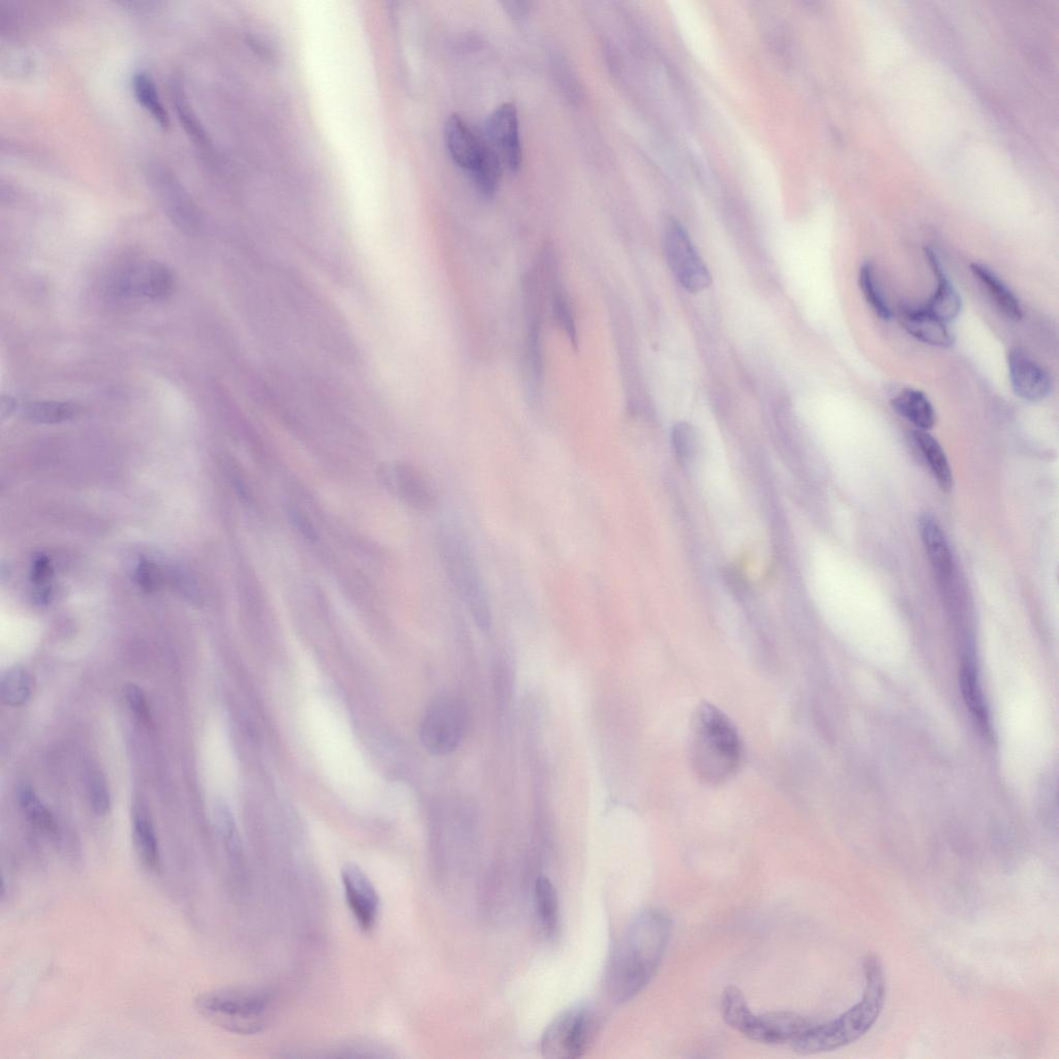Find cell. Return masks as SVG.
<instances>
[{
    "mask_svg": "<svg viewBox=\"0 0 1059 1059\" xmlns=\"http://www.w3.org/2000/svg\"><path fill=\"white\" fill-rule=\"evenodd\" d=\"M671 932L670 918L658 910L635 918L608 968V990L615 1002L626 1003L648 986L668 949Z\"/></svg>",
    "mask_w": 1059,
    "mask_h": 1059,
    "instance_id": "obj_1",
    "label": "cell"
},
{
    "mask_svg": "<svg viewBox=\"0 0 1059 1059\" xmlns=\"http://www.w3.org/2000/svg\"><path fill=\"white\" fill-rule=\"evenodd\" d=\"M865 990L862 1000L833 1021L812 1025L793 1044L798 1053L828 1052L850 1045L866 1035L879 1019L886 1001L884 967L875 955L863 964Z\"/></svg>",
    "mask_w": 1059,
    "mask_h": 1059,
    "instance_id": "obj_2",
    "label": "cell"
},
{
    "mask_svg": "<svg viewBox=\"0 0 1059 1059\" xmlns=\"http://www.w3.org/2000/svg\"><path fill=\"white\" fill-rule=\"evenodd\" d=\"M689 750L694 773L709 784L730 780L741 765L742 743L736 726L711 704L701 705L693 716Z\"/></svg>",
    "mask_w": 1059,
    "mask_h": 1059,
    "instance_id": "obj_3",
    "label": "cell"
},
{
    "mask_svg": "<svg viewBox=\"0 0 1059 1059\" xmlns=\"http://www.w3.org/2000/svg\"><path fill=\"white\" fill-rule=\"evenodd\" d=\"M198 1012L222 1030L240 1036L262 1033L272 1017L271 997L257 989L230 988L198 996Z\"/></svg>",
    "mask_w": 1059,
    "mask_h": 1059,
    "instance_id": "obj_4",
    "label": "cell"
},
{
    "mask_svg": "<svg viewBox=\"0 0 1059 1059\" xmlns=\"http://www.w3.org/2000/svg\"><path fill=\"white\" fill-rule=\"evenodd\" d=\"M440 552L448 577L479 629L489 631L493 616L486 586L465 537L452 529L444 530L439 539Z\"/></svg>",
    "mask_w": 1059,
    "mask_h": 1059,
    "instance_id": "obj_5",
    "label": "cell"
},
{
    "mask_svg": "<svg viewBox=\"0 0 1059 1059\" xmlns=\"http://www.w3.org/2000/svg\"><path fill=\"white\" fill-rule=\"evenodd\" d=\"M722 1014L725 1022L736 1031L752 1041L764 1044L794 1042L813 1025L805 1017L791 1012L755 1015L736 987L724 991Z\"/></svg>",
    "mask_w": 1059,
    "mask_h": 1059,
    "instance_id": "obj_6",
    "label": "cell"
},
{
    "mask_svg": "<svg viewBox=\"0 0 1059 1059\" xmlns=\"http://www.w3.org/2000/svg\"><path fill=\"white\" fill-rule=\"evenodd\" d=\"M599 1021L586 1007H576L561 1013L544 1032L540 1050L551 1059H572L583 1056L597 1036Z\"/></svg>",
    "mask_w": 1059,
    "mask_h": 1059,
    "instance_id": "obj_7",
    "label": "cell"
},
{
    "mask_svg": "<svg viewBox=\"0 0 1059 1059\" xmlns=\"http://www.w3.org/2000/svg\"><path fill=\"white\" fill-rule=\"evenodd\" d=\"M469 714L464 703L455 698L441 697L423 716L419 738L423 747L436 756L455 752L468 730Z\"/></svg>",
    "mask_w": 1059,
    "mask_h": 1059,
    "instance_id": "obj_8",
    "label": "cell"
},
{
    "mask_svg": "<svg viewBox=\"0 0 1059 1059\" xmlns=\"http://www.w3.org/2000/svg\"><path fill=\"white\" fill-rule=\"evenodd\" d=\"M664 251L674 276L690 293H700L712 283L710 271L685 229L672 221L664 229Z\"/></svg>",
    "mask_w": 1059,
    "mask_h": 1059,
    "instance_id": "obj_9",
    "label": "cell"
},
{
    "mask_svg": "<svg viewBox=\"0 0 1059 1059\" xmlns=\"http://www.w3.org/2000/svg\"><path fill=\"white\" fill-rule=\"evenodd\" d=\"M341 881L349 910L363 931L372 932L380 917L381 900L368 874L358 865L348 863L341 870Z\"/></svg>",
    "mask_w": 1059,
    "mask_h": 1059,
    "instance_id": "obj_10",
    "label": "cell"
},
{
    "mask_svg": "<svg viewBox=\"0 0 1059 1059\" xmlns=\"http://www.w3.org/2000/svg\"><path fill=\"white\" fill-rule=\"evenodd\" d=\"M486 134V140L503 166L512 172L518 171L523 155L516 106L506 103L498 107L488 119Z\"/></svg>",
    "mask_w": 1059,
    "mask_h": 1059,
    "instance_id": "obj_11",
    "label": "cell"
},
{
    "mask_svg": "<svg viewBox=\"0 0 1059 1059\" xmlns=\"http://www.w3.org/2000/svg\"><path fill=\"white\" fill-rule=\"evenodd\" d=\"M379 478L387 490L417 510L428 511L436 504L428 481L409 464L384 465L379 469Z\"/></svg>",
    "mask_w": 1059,
    "mask_h": 1059,
    "instance_id": "obj_12",
    "label": "cell"
},
{
    "mask_svg": "<svg viewBox=\"0 0 1059 1059\" xmlns=\"http://www.w3.org/2000/svg\"><path fill=\"white\" fill-rule=\"evenodd\" d=\"M117 294L162 299L174 288V277L165 265L150 262L127 269L114 284Z\"/></svg>",
    "mask_w": 1059,
    "mask_h": 1059,
    "instance_id": "obj_13",
    "label": "cell"
},
{
    "mask_svg": "<svg viewBox=\"0 0 1059 1059\" xmlns=\"http://www.w3.org/2000/svg\"><path fill=\"white\" fill-rule=\"evenodd\" d=\"M1009 376L1015 395L1027 402L1045 400L1052 390L1049 373L1030 355L1019 348L1008 357Z\"/></svg>",
    "mask_w": 1059,
    "mask_h": 1059,
    "instance_id": "obj_14",
    "label": "cell"
},
{
    "mask_svg": "<svg viewBox=\"0 0 1059 1059\" xmlns=\"http://www.w3.org/2000/svg\"><path fill=\"white\" fill-rule=\"evenodd\" d=\"M445 141L453 161L472 171L486 149V138H480L458 114L451 115L445 126Z\"/></svg>",
    "mask_w": 1059,
    "mask_h": 1059,
    "instance_id": "obj_15",
    "label": "cell"
},
{
    "mask_svg": "<svg viewBox=\"0 0 1059 1059\" xmlns=\"http://www.w3.org/2000/svg\"><path fill=\"white\" fill-rule=\"evenodd\" d=\"M902 327L918 341L937 348H949L954 338L948 323L936 318L924 308H902L899 312Z\"/></svg>",
    "mask_w": 1059,
    "mask_h": 1059,
    "instance_id": "obj_16",
    "label": "cell"
},
{
    "mask_svg": "<svg viewBox=\"0 0 1059 1059\" xmlns=\"http://www.w3.org/2000/svg\"><path fill=\"white\" fill-rule=\"evenodd\" d=\"M925 255L936 279V290L924 309L936 318L949 323L961 312V298L949 281L939 257L930 249H925Z\"/></svg>",
    "mask_w": 1059,
    "mask_h": 1059,
    "instance_id": "obj_17",
    "label": "cell"
},
{
    "mask_svg": "<svg viewBox=\"0 0 1059 1059\" xmlns=\"http://www.w3.org/2000/svg\"><path fill=\"white\" fill-rule=\"evenodd\" d=\"M971 271L998 310L1011 320L1018 321L1022 318L1023 312L1019 300L994 271L980 263L971 264Z\"/></svg>",
    "mask_w": 1059,
    "mask_h": 1059,
    "instance_id": "obj_18",
    "label": "cell"
},
{
    "mask_svg": "<svg viewBox=\"0 0 1059 1059\" xmlns=\"http://www.w3.org/2000/svg\"><path fill=\"white\" fill-rule=\"evenodd\" d=\"M893 409L909 420L920 431H929L935 425V411L924 392L906 388L891 400Z\"/></svg>",
    "mask_w": 1059,
    "mask_h": 1059,
    "instance_id": "obj_19",
    "label": "cell"
},
{
    "mask_svg": "<svg viewBox=\"0 0 1059 1059\" xmlns=\"http://www.w3.org/2000/svg\"><path fill=\"white\" fill-rule=\"evenodd\" d=\"M912 440L927 463L937 483L943 491L949 492L953 487V474L946 453L939 442L928 432L916 430Z\"/></svg>",
    "mask_w": 1059,
    "mask_h": 1059,
    "instance_id": "obj_20",
    "label": "cell"
},
{
    "mask_svg": "<svg viewBox=\"0 0 1059 1059\" xmlns=\"http://www.w3.org/2000/svg\"><path fill=\"white\" fill-rule=\"evenodd\" d=\"M960 683L967 707L970 708L983 731L988 733L990 730L989 715L978 679L976 664L971 655H966L963 659Z\"/></svg>",
    "mask_w": 1059,
    "mask_h": 1059,
    "instance_id": "obj_21",
    "label": "cell"
},
{
    "mask_svg": "<svg viewBox=\"0 0 1059 1059\" xmlns=\"http://www.w3.org/2000/svg\"><path fill=\"white\" fill-rule=\"evenodd\" d=\"M134 840L143 866L150 872L158 873L162 868L159 843L154 825L143 810L135 814Z\"/></svg>",
    "mask_w": 1059,
    "mask_h": 1059,
    "instance_id": "obj_22",
    "label": "cell"
},
{
    "mask_svg": "<svg viewBox=\"0 0 1059 1059\" xmlns=\"http://www.w3.org/2000/svg\"><path fill=\"white\" fill-rule=\"evenodd\" d=\"M920 532L932 565L937 572L947 576L952 569V558L941 526L932 517L924 516L920 522Z\"/></svg>",
    "mask_w": 1059,
    "mask_h": 1059,
    "instance_id": "obj_23",
    "label": "cell"
},
{
    "mask_svg": "<svg viewBox=\"0 0 1059 1059\" xmlns=\"http://www.w3.org/2000/svg\"><path fill=\"white\" fill-rule=\"evenodd\" d=\"M534 904L537 920L544 934L552 937L559 928V901L553 884L546 877H539L534 888Z\"/></svg>",
    "mask_w": 1059,
    "mask_h": 1059,
    "instance_id": "obj_24",
    "label": "cell"
},
{
    "mask_svg": "<svg viewBox=\"0 0 1059 1059\" xmlns=\"http://www.w3.org/2000/svg\"><path fill=\"white\" fill-rule=\"evenodd\" d=\"M487 141V140H486ZM503 164L487 141L486 149L471 171L475 185L482 195L493 197L498 190Z\"/></svg>",
    "mask_w": 1059,
    "mask_h": 1059,
    "instance_id": "obj_25",
    "label": "cell"
},
{
    "mask_svg": "<svg viewBox=\"0 0 1059 1059\" xmlns=\"http://www.w3.org/2000/svg\"><path fill=\"white\" fill-rule=\"evenodd\" d=\"M134 93L138 102L153 116L162 127L170 125L169 115L160 99L157 86L148 74L140 72L133 81Z\"/></svg>",
    "mask_w": 1059,
    "mask_h": 1059,
    "instance_id": "obj_26",
    "label": "cell"
},
{
    "mask_svg": "<svg viewBox=\"0 0 1059 1059\" xmlns=\"http://www.w3.org/2000/svg\"><path fill=\"white\" fill-rule=\"evenodd\" d=\"M81 408L72 403L40 401L29 403L23 410L24 417L36 423H60L79 415Z\"/></svg>",
    "mask_w": 1059,
    "mask_h": 1059,
    "instance_id": "obj_27",
    "label": "cell"
},
{
    "mask_svg": "<svg viewBox=\"0 0 1059 1059\" xmlns=\"http://www.w3.org/2000/svg\"><path fill=\"white\" fill-rule=\"evenodd\" d=\"M859 286L867 304L882 320L889 321L892 312L883 292L876 281L874 267L870 262L864 263L859 271Z\"/></svg>",
    "mask_w": 1059,
    "mask_h": 1059,
    "instance_id": "obj_28",
    "label": "cell"
},
{
    "mask_svg": "<svg viewBox=\"0 0 1059 1059\" xmlns=\"http://www.w3.org/2000/svg\"><path fill=\"white\" fill-rule=\"evenodd\" d=\"M32 680L21 667L8 670L2 678V698L11 707H21L30 698Z\"/></svg>",
    "mask_w": 1059,
    "mask_h": 1059,
    "instance_id": "obj_29",
    "label": "cell"
},
{
    "mask_svg": "<svg viewBox=\"0 0 1059 1059\" xmlns=\"http://www.w3.org/2000/svg\"><path fill=\"white\" fill-rule=\"evenodd\" d=\"M19 801L30 822L41 831L48 834L55 833L56 827L50 811L43 805L30 786L23 785L19 790Z\"/></svg>",
    "mask_w": 1059,
    "mask_h": 1059,
    "instance_id": "obj_30",
    "label": "cell"
},
{
    "mask_svg": "<svg viewBox=\"0 0 1059 1059\" xmlns=\"http://www.w3.org/2000/svg\"><path fill=\"white\" fill-rule=\"evenodd\" d=\"M216 818L231 858L235 863L240 864L242 859L240 838L233 814L229 806L223 801H219L216 805Z\"/></svg>",
    "mask_w": 1059,
    "mask_h": 1059,
    "instance_id": "obj_31",
    "label": "cell"
},
{
    "mask_svg": "<svg viewBox=\"0 0 1059 1059\" xmlns=\"http://www.w3.org/2000/svg\"><path fill=\"white\" fill-rule=\"evenodd\" d=\"M692 426L687 422H679L672 430V448L677 462L687 465L691 462L697 451L698 440Z\"/></svg>",
    "mask_w": 1059,
    "mask_h": 1059,
    "instance_id": "obj_32",
    "label": "cell"
},
{
    "mask_svg": "<svg viewBox=\"0 0 1059 1059\" xmlns=\"http://www.w3.org/2000/svg\"><path fill=\"white\" fill-rule=\"evenodd\" d=\"M88 794L95 812L107 814L111 806L110 794L106 779L99 771H92L88 776Z\"/></svg>",
    "mask_w": 1059,
    "mask_h": 1059,
    "instance_id": "obj_33",
    "label": "cell"
},
{
    "mask_svg": "<svg viewBox=\"0 0 1059 1059\" xmlns=\"http://www.w3.org/2000/svg\"><path fill=\"white\" fill-rule=\"evenodd\" d=\"M553 287H554V290H553L554 311H555V313L557 315L558 320L561 322L562 326L565 328V330H566L568 336L570 337V339L573 341V343H577L576 326H574V323H573V318H572V314H571V310H570V307H569V301L567 299V296H566V294L564 292V289L561 286V283L558 280L554 281Z\"/></svg>",
    "mask_w": 1059,
    "mask_h": 1059,
    "instance_id": "obj_34",
    "label": "cell"
},
{
    "mask_svg": "<svg viewBox=\"0 0 1059 1059\" xmlns=\"http://www.w3.org/2000/svg\"><path fill=\"white\" fill-rule=\"evenodd\" d=\"M126 698L131 710L138 720L143 724H149L150 714L143 690L138 686L131 684L126 688Z\"/></svg>",
    "mask_w": 1059,
    "mask_h": 1059,
    "instance_id": "obj_35",
    "label": "cell"
},
{
    "mask_svg": "<svg viewBox=\"0 0 1059 1059\" xmlns=\"http://www.w3.org/2000/svg\"><path fill=\"white\" fill-rule=\"evenodd\" d=\"M288 514L294 527L302 536L310 541H316L318 539V532L307 514L295 506H290L288 508Z\"/></svg>",
    "mask_w": 1059,
    "mask_h": 1059,
    "instance_id": "obj_36",
    "label": "cell"
},
{
    "mask_svg": "<svg viewBox=\"0 0 1059 1059\" xmlns=\"http://www.w3.org/2000/svg\"><path fill=\"white\" fill-rule=\"evenodd\" d=\"M723 579L726 586L729 587L732 594L736 597H741L745 594L747 585L743 574L736 568H729L723 572Z\"/></svg>",
    "mask_w": 1059,
    "mask_h": 1059,
    "instance_id": "obj_37",
    "label": "cell"
},
{
    "mask_svg": "<svg viewBox=\"0 0 1059 1059\" xmlns=\"http://www.w3.org/2000/svg\"><path fill=\"white\" fill-rule=\"evenodd\" d=\"M505 11L514 20H523L530 11V4L526 2H505L503 3Z\"/></svg>",
    "mask_w": 1059,
    "mask_h": 1059,
    "instance_id": "obj_38",
    "label": "cell"
}]
</instances>
